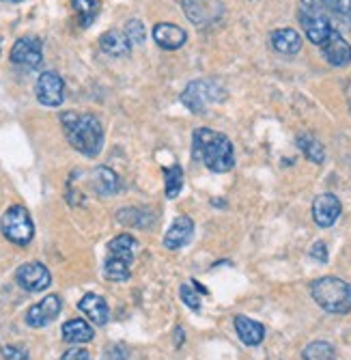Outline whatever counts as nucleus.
<instances>
[{
    "instance_id": "obj_1",
    "label": "nucleus",
    "mask_w": 351,
    "mask_h": 360,
    "mask_svg": "<svg viewBox=\"0 0 351 360\" xmlns=\"http://www.w3.org/2000/svg\"><path fill=\"white\" fill-rule=\"evenodd\" d=\"M192 155L211 173H229L235 167V151L229 136L209 127H197L192 134Z\"/></svg>"
},
{
    "instance_id": "obj_2",
    "label": "nucleus",
    "mask_w": 351,
    "mask_h": 360,
    "mask_svg": "<svg viewBox=\"0 0 351 360\" xmlns=\"http://www.w3.org/2000/svg\"><path fill=\"white\" fill-rule=\"evenodd\" d=\"M60 123H62V129H65L69 145L76 151H80L86 158L100 155L104 147V127L98 117L88 112L69 110L60 115Z\"/></svg>"
},
{
    "instance_id": "obj_3",
    "label": "nucleus",
    "mask_w": 351,
    "mask_h": 360,
    "mask_svg": "<svg viewBox=\"0 0 351 360\" xmlns=\"http://www.w3.org/2000/svg\"><path fill=\"white\" fill-rule=\"evenodd\" d=\"M312 300L328 313H349L351 311V285L336 276L317 278L310 285Z\"/></svg>"
},
{
    "instance_id": "obj_4",
    "label": "nucleus",
    "mask_w": 351,
    "mask_h": 360,
    "mask_svg": "<svg viewBox=\"0 0 351 360\" xmlns=\"http://www.w3.org/2000/svg\"><path fill=\"white\" fill-rule=\"evenodd\" d=\"M136 248H138V242L130 233H121L108 244V259H106V268H104V274L108 281L130 278Z\"/></svg>"
},
{
    "instance_id": "obj_5",
    "label": "nucleus",
    "mask_w": 351,
    "mask_h": 360,
    "mask_svg": "<svg viewBox=\"0 0 351 360\" xmlns=\"http://www.w3.org/2000/svg\"><path fill=\"white\" fill-rule=\"evenodd\" d=\"M220 100H225V91L216 80L209 78L192 80L181 93V104L194 115H207L209 106Z\"/></svg>"
},
{
    "instance_id": "obj_6",
    "label": "nucleus",
    "mask_w": 351,
    "mask_h": 360,
    "mask_svg": "<svg viewBox=\"0 0 351 360\" xmlns=\"http://www.w3.org/2000/svg\"><path fill=\"white\" fill-rule=\"evenodd\" d=\"M0 229H3V236L18 246L30 244L35 236V224L24 205H11L0 218Z\"/></svg>"
},
{
    "instance_id": "obj_7",
    "label": "nucleus",
    "mask_w": 351,
    "mask_h": 360,
    "mask_svg": "<svg viewBox=\"0 0 351 360\" xmlns=\"http://www.w3.org/2000/svg\"><path fill=\"white\" fill-rule=\"evenodd\" d=\"M300 22H302V26H304V32H306L308 41L314 44V46H319V48H322V46L330 39L332 32L336 30V28L330 24L328 15H326L324 11H317V9H302Z\"/></svg>"
},
{
    "instance_id": "obj_8",
    "label": "nucleus",
    "mask_w": 351,
    "mask_h": 360,
    "mask_svg": "<svg viewBox=\"0 0 351 360\" xmlns=\"http://www.w3.org/2000/svg\"><path fill=\"white\" fill-rule=\"evenodd\" d=\"M35 95L41 106L58 108L62 104V100H65V82H62V78L56 72H44L37 78Z\"/></svg>"
},
{
    "instance_id": "obj_9",
    "label": "nucleus",
    "mask_w": 351,
    "mask_h": 360,
    "mask_svg": "<svg viewBox=\"0 0 351 360\" xmlns=\"http://www.w3.org/2000/svg\"><path fill=\"white\" fill-rule=\"evenodd\" d=\"M183 11L197 26H211L225 15V5L220 0H183Z\"/></svg>"
},
{
    "instance_id": "obj_10",
    "label": "nucleus",
    "mask_w": 351,
    "mask_h": 360,
    "mask_svg": "<svg viewBox=\"0 0 351 360\" xmlns=\"http://www.w3.org/2000/svg\"><path fill=\"white\" fill-rule=\"evenodd\" d=\"M9 58L24 70H37L44 60V46L37 37H22L13 44Z\"/></svg>"
},
{
    "instance_id": "obj_11",
    "label": "nucleus",
    "mask_w": 351,
    "mask_h": 360,
    "mask_svg": "<svg viewBox=\"0 0 351 360\" xmlns=\"http://www.w3.org/2000/svg\"><path fill=\"white\" fill-rule=\"evenodd\" d=\"M15 281L22 289H26L30 293H39L50 287L52 274L44 264H39V261H30V264H24L18 268Z\"/></svg>"
},
{
    "instance_id": "obj_12",
    "label": "nucleus",
    "mask_w": 351,
    "mask_h": 360,
    "mask_svg": "<svg viewBox=\"0 0 351 360\" xmlns=\"http://www.w3.org/2000/svg\"><path fill=\"white\" fill-rule=\"evenodd\" d=\"M60 309H62V300L52 293V296H46L41 302L33 304L26 311V323L30 328H44V326L52 323L58 317Z\"/></svg>"
},
{
    "instance_id": "obj_13",
    "label": "nucleus",
    "mask_w": 351,
    "mask_h": 360,
    "mask_svg": "<svg viewBox=\"0 0 351 360\" xmlns=\"http://www.w3.org/2000/svg\"><path fill=\"white\" fill-rule=\"evenodd\" d=\"M340 212H343L340 201L330 192L319 194L317 199L312 201V220L317 222V226H322V229L332 226L338 220Z\"/></svg>"
},
{
    "instance_id": "obj_14",
    "label": "nucleus",
    "mask_w": 351,
    "mask_h": 360,
    "mask_svg": "<svg viewBox=\"0 0 351 360\" xmlns=\"http://www.w3.org/2000/svg\"><path fill=\"white\" fill-rule=\"evenodd\" d=\"M322 54L332 68H345V65L351 63V46L338 30H334L330 39L322 46Z\"/></svg>"
},
{
    "instance_id": "obj_15",
    "label": "nucleus",
    "mask_w": 351,
    "mask_h": 360,
    "mask_svg": "<svg viewBox=\"0 0 351 360\" xmlns=\"http://www.w3.org/2000/svg\"><path fill=\"white\" fill-rule=\"evenodd\" d=\"M153 39L159 48H164V50H179L185 46L187 35H185V30L177 24L159 22L153 26Z\"/></svg>"
},
{
    "instance_id": "obj_16",
    "label": "nucleus",
    "mask_w": 351,
    "mask_h": 360,
    "mask_svg": "<svg viewBox=\"0 0 351 360\" xmlns=\"http://www.w3.org/2000/svg\"><path fill=\"white\" fill-rule=\"evenodd\" d=\"M192 233H194V222H192V218H190V216H179V218L171 224V229L166 231V236H164V246H166L168 250H179V248H183L190 240H192Z\"/></svg>"
},
{
    "instance_id": "obj_17",
    "label": "nucleus",
    "mask_w": 351,
    "mask_h": 360,
    "mask_svg": "<svg viewBox=\"0 0 351 360\" xmlns=\"http://www.w3.org/2000/svg\"><path fill=\"white\" fill-rule=\"evenodd\" d=\"M270 44L278 54H298L302 50V35L296 28H278L270 35Z\"/></svg>"
},
{
    "instance_id": "obj_18",
    "label": "nucleus",
    "mask_w": 351,
    "mask_h": 360,
    "mask_svg": "<svg viewBox=\"0 0 351 360\" xmlns=\"http://www.w3.org/2000/svg\"><path fill=\"white\" fill-rule=\"evenodd\" d=\"M78 309L98 326H104L110 319V309H108L106 300L102 296H98V293H86V296L78 302Z\"/></svg>"
},
{
    "instance_id": "obj_19",
    "label": "nucleus",
    "mask_w": 351,
    "mask_h": 360,
    "mask_svg": "<svg viewBox=\"0 0 351 360\" xmlns=\"http://www.w3.org/2000/svg\"><path fill=\"white\" fill-rule=\"evenodd\" d=\"M233 323H235L237 337L241 339L244 345L254 347V345H259L265 339V328H263V323H259V321H254V319H250L246 315H237L233 319Z\"/></svg>"
},
{
    "instance_id": "obj_20",
    "label": "nucleus",
    "mask_w": 351,
    "mask_h": 360,
    "mask_svg": "<svg viewBox=\"0 0 351 360\" xmlns=\"http://www.w3.org/2000/svg\"><path fill=\"white\" fill-rule=\"evenodd\" d=\"M100 48L110 56H125L132 50V41L123 30H106L100 37Z\"/></svg>"
},
{
    "instance_id": "obj_21",
    "label": "nucleus",
    "mask_w": 351,
    "mask_h": 360,
    "mask_svg": "<svg viewBox=\"0 0 351 360\" xmlns=\"http://www.w3.org/2000/svg\"><path fill=\"white\" fill-rule=\"evenodd\" d=\"M62 339H65L67 343H88L95 333L91 326L84 321V319H69L62 323Z\"/></svg>"
},
{
    "instance_id": "obj_22",
    "label": "nucleus",
    "mask_w": 351,
    "mask_h": 360,
    "mask_svg": "<svg viewBox=\"0 0 351 360\" xmlns=\"http://www.w3.org/2000/svg\"><path fill=\"white\" fill-rule=\"evenodd\" d=\"M119 175L114 171H110L108 167H100L93 171V190L102 194V196H110L114 192H119Z\"/></svg>"
},
{
    "instance_id": "obj_23",
    "label": "nucleus",
    "mask_w": 351,
    "mask_h": 360,
    "mask_svg": "<svg viewBox=\"0 0 351 360\" xmlns=\"http://www.w3.org/2000/svg\"><path fill=\"white\" fill-rule=\"evenodd\" d=\"M82 28H88L100 13V0H74L72 3Z\"/></svg>"
},
{
    "instance_id": "obj_24",
    "label": "nucleus",
    "mask_w": 351,
    "mask_h": 360,
    "mask_svg": "<svg viewBox=\"0 0 351 360\" xmlns=\"http://www.w3.org/2000/svg\"><path fill=\"white\" fill-rule=\"evenodd\" d=\"M298 145H300V149L304 151V155H306L310 162H314V165H324V160H326V149H324V145L319 143L314 136L302 134V136L298 139Z\"/></svg>"
},
{
    "instance_id": "obj_25",
    "label": "nucleus",
    "mask_w": 351,
    "mask_h": 360,
    "mask_svg": "<svg viewBox=\"0 0 351 360\" xmlns=\"http://www.w3.org/2000/svg\"><path fill=\"white\" fill-rule=\"evenodd\" d=\"M181 190H183V169L179 165H173V167L164 169V192H166V199H177Z\"/></svg>"
},
{
    "instance_id": "obj_26",
    "label": "nucleus",
    "mask_w": 351,
    "mask_h": 360,
    "mask_svg": "<svg viewBox=\"0 0 351 360\" xmlns=\"http://www.w3.org/2000/svg\"><path fill=\"white\" fill-rule=\"evenodd\" d=\"M302 358L304 360H334L336 354H334V347L326 341H314L310 345L304 347L302 352Z\"/></svg>"
},
{
    "instance_id": "obj_27",
    "label": "nucleus",
    "mask_w": 351,
    "mask_h": 360,
    "mask_svg": "<svg viewBox=\"0 0 351 360\" xmlns=\"http://www.w3.org/2000/svg\"><path fill=\"white\" fill-rule=\"evenodd\" d=\"M117 220L125 226H147L149 224V216L143 210L136 207H125L117 212Z\"/></svg>"
},
{
    "instance_id": "obj_28",
    "label": "nucleus",
    "mask_w": 351,
    "mask_h": 360,
    "mask_svg": "<svg viewBox=\"0 0 351 360\" xmlns=\"http://www.w3.org/2000/svg\"><path fill=\"white\" fill-rule=\"evenodd\" d=\"M125 35H127V39L132 41V46L136 44H143L145 41V37H147V32H145V26H143V22L140 20H130L125 24Z\"/></svg>"
},
{
    "instance_id": "obj_29",
    "label": "nucleus",
    "mask_w": 351,
    "mask_h": 360,
    "mask_svg": "<svg viewBox=\"0 0 351 360\" xmlns=\"http://www.w3.org/2000/svg\"><path fill=\"white\" fill-rule=\"evenodd\" d=\"M181 300L190 307V309H192V311H199L201 309V298L197 296V293L192 291V287H190V285H181Z\"/></svg>"
},
{
    "instance_id": "obj_30",
    "label": "nucleus",
    "mask_w": 351,
    "mask_h": 360,
    "mask_svg": "<svg viewBox=\"0 0 351 360\" xmlns=\"http://www.w3.org/2000/svg\"><path fill=\"white\" fill-rule=\"evenodd\" d=\"M0 354H3L5 360H28V352L20 345H5Z\"/></svg>"
},
{
    "instance_id": "obj_31",
    "label": "nucleus",
    "mask_w": 351,
    "mask_h": 360,
    "mask_svg": "<svg viewBox=\"0 0 351 360\" xmlns=\"http://www.w3.org/2000/svg\"><path fill=\"white\" fill-rule=\"evenodd\" d=\"M60 360H91V354L84 347H72V349H67L65 354H62Z\"/></svg>"
},
{
    "instance_id": "obj_32",
    "label": "nucleus",
    "mask_w": 351,
    "mask_h": 360,
    "mask_svg": "<svg viewBox=\"0 0 351 360\" xmlns=\"http://www.w3.org/2000/svg\"><path fill=\"white\" fill-rule=\"evenodd\" d=\"M310 257L317 259V261H324V264H326V261H328V248H326V244L324 242H317L310 248Z\"/></svg>"
},
{
    "instance_id": "obj_33",
    "label": "nucleus",
    "mask_w": 351,
    "mask_h": 360,
    "mask_svg": "<svg viewBox=\"0 0 351 360\" xmlns=\"http://www.w3.org/2000/svg\"><path fill=\"white\" fill-rule=\"evenodd\" d=\"M106 360H127V354L121 345H112L106 352Z\"/></svg>"
},
{
    "instance_id": "obj_34",
    "label": "nucleus",
    "mask_w": 351,
    "mask_h": 360,
    "mask_svg": "<svg viewBox=\"0 0 351 360\" xmlns=\"http://www.w3.org/2000/svg\"><path fill=\"white\" fill-rule=\"evenodd\" d=\"M7 3H20V0H7Z\"/></svg>"
}]
</instances>
